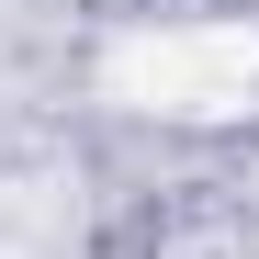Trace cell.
<instances>
[{"mask_svg": "<svg viewBox=\"0 0 259 259\" xmlns=\"http://www.w3.org/2000/svg\"><path fill=\"white\" fill-rule=\"evenodd\" d=\"M113 102H136L158 124H237L259 113V23H158L124 34L102 68Z\"/></svg>", "mask_w": 259, "mask_h": 259, "instance_id": "cell-1", "label": "cell"}]
</instances>
